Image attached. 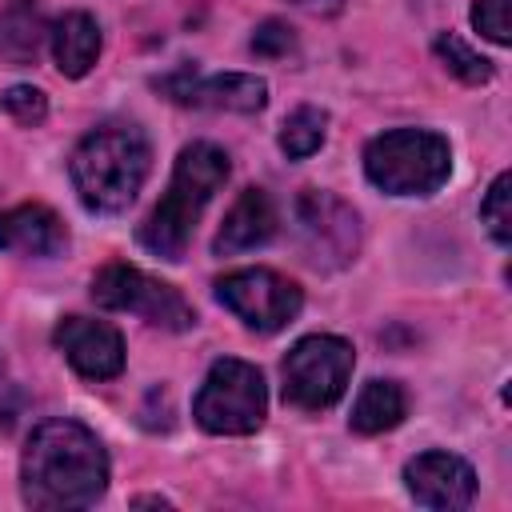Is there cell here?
Returning a JSON list of instances; mask_svg holds the SVG:
<instances>
[{
	"label": "cell",
	"mask_w": 512,
	"mask_h": 512,
	"mask_svg": "<svg viewBox=\"0 0 512 512\" xmlns=\"http://www.w3.org/2000/svg\"><path fill=\"white\" fill-rule=\"evenodd\" d=\"M92 300L108 312H132L140 316L144 324H156V328H168V332H184L196 324V312L192 304L164 280L132 268V264H104L96 276H92Z\"/></svg>",
	"instance_id": "cell-7"
},
{
	"label": "cell",
	"mask_w": 512,
	"mask_h": 512,
	"mask_svg": "<svg viewBox=\"0 0 512 512\" xmlns=\"http://www.w3.org/2000/svg\"><path fill=\"white\" fill-rule=\"evenodd\" d=\"M108 488V456L96 432L76 420H44L20 460V492L24 504L56 512V508H88Z\"/></svg>",
	"instance_id": "cell-1"
},
{
	"label": "cell",
	"mask_w": 512,
	"mask_h": 512,
	"mask_svg": "<svg viewBox=\"0 0 512 512\" xmlns=\"http://www.w3.org/2000/svg\"><path fill=\"white\" fill-rule=\"evenodd\" d=\"M228 180V152L196 140L176 156L168 192L160 196V204L148 212V220L136 228L140 248H148L152 256L176 264L188 252V240L196 232L200 212L208 208V200L216 196V188Z\"/></svg>",
	"instance_id": "cell-2"
},
{
	"label": "cell",
	"mask_w": 512,
	"mask_h": 512,
	"mask_svg": "<svg viewBox=\"0 0 512 512\" xmlns=\"http://www.w3.org/2000/svg\"><path fill=\"white\" fill-rule=\"evenodd\" d=\"M68 244L64 220L44 204H16L0 212V252L12 256H56Z\"/></svg>",
	"instance_id": "cell-13"
},
{
	"label": "cell",
	"mask_w": 512,
	"mask_h": 512,
	"mask_svg": "<svg viewBox=\"0 0 512 512\" xmlns=\"http://www.w3.org/2000/svg\"><path fill=\"white\" fill-rule=\"evenodd\" d=\"M268 388L256 364L248 360H216L192 400V416L212 436H248L264 424Z\"/></svg>",
	"instance_id": "cell-5"
},
{
	"label": "cell",
	"mask_w": 512,
	"mask_h": 512,
	"mask_svg": "<svg viewBox=\"0 0 512 512\" xmlns=\"http://www.w3.org/2000/svg\"><path fill=\"white\" fill-rule=\"evenodd\" d=\"M152 148L136 124H100L72 152V188L88 212H124L148 180Z\"/></svg>",
	"instance_id": "cell-3"
},
{
	"label": "cell",
	"mask_w": 512,
	"mask_h": 512,
	"mask_svg": "<svg viewBox=\"0 0 512 512\" xmlns=\"http://www.w3.org/2000/svg\"><path fill=\"white\" fill-rule=\"evenodd\" d=\"M480 220L488 224V232H492L496 244H508V240H512V176H508V172H500V176L492 180V188L484 192V200H480Z\"/></svg>",
	"instance_id": "cell-20"
},
{
	"label": "cell",
	"mask_w": 512,
	"mask_h": 512,
	"mask_svg": "<svg viewBox=\"0 0 512 512\" xmlns=\"http://www.w3.org/2000/svg\"><path fill=\"white\" fill-rule=\"evenodd\" d=\"M156 92H164L172 104L184 108H216V112H260L268 104V84L248 72H216L200 76L196 68H176L156 80Z\"/></svg>",
	"instance_id": "cell-10"
},
{
	"label": "cell",
	"mask_w": 512,
	"mask_h": 512,
	"mask_svg": "<svg viewBox=\"0 0 512 512\" xmlns=\"http://www.w3.org/2000/svg\"><path fill=\"white\" fill-rule=\"evenodd\" d=\"M324 132H328V116H324L320 108L304 104V108H296V112L284 120V128H280V152H284L288 160H304V156H312V152L324 144Z\"/></svg>",
	"instance_id": "cell-18"
},
{
	"label": "cell",
	"mask_w": 512,
	"mask_h": 512,
	"mask_svg": "<svg viewBox=\"0 0 512 512\" xmlns=\"http://www.w3.org/2000/svg\"><path fill=\"white\" fill-rule=\"evenodd\" d=\"M48 40H52V56H56V68L68 76V80H80L92 72L96 56H100V24L96 16L88 12H64L52 28H48Z\"/></svg>",
	"instance_id": "cell-15"
},
{
	"label": "cell",
	"mask_w": 512,
	"mask_h": 512,
	"mask_svg": "<svg viewBox=\"0 0 512 512\" xmlns=\"http://www.w3.org/2000/svg\"><path fill=\"white\" fill-rule=\"evenodd\" d=\"M352 364H356V352L344 336H304L288 348L284 364H280V376H284V400L292 408H304V412H320V408H332L344 388H348V376H352Z\"/></svg>",
	"instance_id": "cell-6"
},
{
	"label": "cell",
	"mask_w": 512,
	"mask_h": 512,
	"mask_svg": "<svg viewBox=\"0 0 512 512\" xmlns=\"http://www.w3.org/2000/svg\"><path fill=\"white\" fill-rule=\"evenodd\" d=\"M508 8H512V0H476V4H472V28H476L484 40H492V44H508V40H512Z\"/></svg>",
	"instance_id": "cell-22"
},
{
	"label": "cell",
	"mask_w": 512,
	"mask_h": 512,
	"mask_svg": "<svg viewBox=\"0 0 512 512\" xmlns=\"http://www.w3.org/2000/svg\"><path fill=\"white\" fill-rule=\"evenodd\" d=\"M296 4H304V8H312V12H320V8H324V12H336V8H340V0H296Z\"/></svg>",
	"instance_id": "cell-24"
},
{
	"label": "cell",
	"mask_w": 512,
	"mask_h": 512,
	"mask_svg": "<svg viewBox=\"0 0 512 512\" xmlns=\"http://www.w3.org/2000/svg\"><path fill=\"white\" fill-rule=\"evenodd\" d=\"M292 48H296V36H292V28H288L284 20H264V24L252 32V52H256V56L276 60V56H288Z\"/></svg>",
	"instance_id": "cell-23"
},
{
	"label": "cell",
	"mask_w": 512,
	"mask_h": 512,
	"mask_svg": "<svg viewBox=\"0 0 512 512\" xmlns=\"http://www.w3.org/2000/svg\"><path fill=\"white\" fill-rule=\"evenodd\" d=\"M276 232V208H272V196L264 188H244L236 196V204L228 208L216 240H212V252L216 256H236V252H248V248H260L268 244Z\"/></svg>",
	"instance_id": "cell-14"
},
{
	"label": "cell",
	"mask_w": 512,
	"mask_h": 512,
	"mask_svg": "<svg viewBox=\"0 0 512 512\" xmlns=\"http://www.w3.org/2000/svg\"><path fill=\"white\" fill-rule=\"evenodd\" d=\"M0 108H4L16 124L36 128V124H44V116H48V96H44L40 88H32V84H12V88L0 92Z\"/></svg>",
	"instance_id": "cell-21"
},
{
	"label": "cell",
	"mask_w": 512,
	"mask_h": 512,
	"mask_svg": "<svg viewBox=\"0 0 512 512\" xmlns=\"http://www.w3.org/2000/svg\"><path fill=\"white\" fill-rule=\"evenodd\" d=\"M220 304L252 332H280L304 308V292L296 280L272 268H240L216 280Z\"/></svg>",
	"instance_id": "cell-8"
},
{
	"label": "cell",
	"mask_w": 512,
	"mask_h": 512,
	"mask_svg": "<svg viewBox=\"0 0 512 512\" xmlns=\"http://www.w3.org/2000/svg\"><path fill=\"white\" fill-rule=\"evenodd\" d=\"M296 224L316 268H344L360 252V216L324 188H304L296 200Z\"/></svg>",
	"instance_id": "cell-9"
},
{
	"label": "cell",
	"mask_w": 512,
	"mask_h": 512,
	"mask_svg": "<svg viewBox=\"0 0 512 512\" xmlns=\"http://www.w3.org/2000/svg\"><path fill=\"white\" fill-rule=\"evenodd\" d=\"M448 172L452 148L428 128H392L364 148V176L388 196H432Z\"/></svg>",
	"instance_id": "cell-4"
},
{
	"label": "cell",
	"mask_w": 512,
	"mask_h": 512,
	"mask_svg": "<svg viewBox=\"0 0 512 512\" xmlns=\"http://www.w3.org/2000/svg\"><path fill=\"white\" fill-rule=\"evenodd\" d=\"M0 368H4V360H0Z\"/></svg>",
	"instance_id": "cell-25"
},
{
	"label": "cell",
	"mask_w": 512,
	"mask_h": 512,
	"mask_svg": "<svg viewBox=\"0 0 512 512\" xmlns=\"http://www.w3.org/2000/svg\"><path fill=\"white\" fill-rule=\"evenodd\" d=\"M408 412V400H404V388L396 380H368L352 404V428L360 436H380L388 428H396Z\"/></svg>",
	"instance_id": "cell-16"
},
{
	"label": "cell",
	"mask_w": 512,
	"mask_h": 512,
	"mask_svg": "<svg viewBox=\"0 0 512 512\" xmlns=\"http://www.w3.org/2000/svg\"><path fill=\"white\" fill-rule=\"evenodd\" d=\"M404 484L416 504L436 512H460L476 496V472L452 452H420L404 468Z\"/></svg>",
	"instance_id": "cell-12"
},
{
	"label": "cell",
	"mask_w": 512,
	"mask_h": 512,
	"mask_svg": "<svg viewBox=\"0 0 512 512\" xmlns=\"http://www.w3.org/2000/svg\"><path fill=\"white\" fill-rule=\"evenodd\" d=\"M52 344L84 380H112L124 372V340L112 324L88 316H64L52 332Z\"/></svg>",
	"instance_id": "cell-11"
},
{
	"label": "cell",
	"mask_w": 512,
	"mask_h": 512,
	"mask_svg": "<svg viewBox=\"0 0 512 512\" xmlns=\"http://www.w3.org/2000/svg\"><path fill=\"white\" fill-rule=\"evenodd\" d=\"M44 36H48V24H44L36 0H4V8H0V48L8 52V60L32 64Z\"/></svg>",
	"instance_id": "cell-17"
},
{
	"label": "cell",
	"mask_w": 512,
	"mask_h": 512,
	"mask_svg": "<svg viewBox=\"0 0 512 512\" xmlns=\"http://www.w3.org/2000/svg\"><path fill=\"white\" fill-rule=\"evenodd\" d=\"M436 60L456 76V80H464V84H488L492 80V60H484L480 52H472L460 36H452V32H444V36H436Z\"/></svg>",
	"instance_id": "cell-19"
}]
</instances>
